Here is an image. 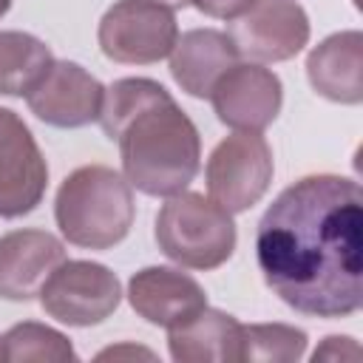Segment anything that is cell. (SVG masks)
<instances>
[{"instance_id":"cell-1","label":"cell","mask_w":363,"mask_h":363,"mask_svg":"<svg viewBox=\"0 0 363 363\" xmlns=\"http://www.w3.org/2000/svg\"><path fill=\"white\" fill-rule=\"evenodd\" d=\"M267 286L295 312L346 318L363 301V193L354 179L303 176L267 207L255 233Z\"/></svg>"},{"instance_id":"cell-2","label":"cell","mask_w":363,"mask_h":363,"mask_svg":"<svg viewBox=\"0 0 363 363\" xmlns=\"http://www.w3.org/2000/svg\"><path fill=\"white\" fill-rule=\"evenodd\" d=\"M99 125L119 145L128 184L145 196L167 199L196 179L201 162L199 130L156 79H116L105 91Z\"/></svg>"},{"instance_id":"cell-3","label":"cell","mask_w":363,"mask_h":363,"mask_svg":"<svg viewBox=\"0 0 363 363\" xmlns=\"http://www.w3.org/2000/svg\"><path fill=\"white\" fill-rule=\"evenodd\" d=\"M54 216L60 233L85 250H111L133 224V193L122 173L85 164L68 173L57 190Z\"/></svg>"},{"instance_id":"cell-4","label":"cell","mask_w":363,"mask_h":363,"mask_svg":"<svg viewBox=\"0 0 363 363\" xmlns=\"http://www.w3.org/2000/svg\"><path fill=\"white\" fill-rule=\"evenodd\" d=\"M156 244L187 269H216L235 250V224L213 199L182 190L156 216Z\"/></svg>"},{"instance_id":"cell-5","label":"cell","mask_w":363,"mask_h":363,"mask_svg":"<svg viewBox=\"0 0 363 363\" xmlns=\"http://www.w3.org/2000/svg\"><path fill=\"white\" fill-rule=\"evenodd\" d=\"M99 48L108 60L125 65H150L170 57L179 26L170 6L153 0H119L99 20Z\"/></svg>"},{"instance_id":"cell-6","label":"cell","mask_w":363,"mask_h":363,"mask_svg":"<svg viewBox=\"0 0 363 363\" xmlns=\"http://www.w3.org/2000/svg\"><path fill=\"white\" fill-rule=\"evenodd\" d=\"M207 193L233 213L250 210L272 182V150L255 130H235L216 145L207 159Z\"/></svg>"},{"instance_id":"cell-7","label":"cell","mask_w":363,"mask_h":363,"mask_svg":"<svg viewBox=\"0 0 363 363\" xmlns=\"http://www.w3.org/2000/svg\"><path fill=\"white\" fill-rule=\"evenodd\" d=\"M122 301L119 278L94 261H62L40 289L43 309L68 326H94Z\"/></svg>"},{"instance_id":"cell-8","label":"cell","mask_w":363,"mask_h":363,"mask_svg":"<svg viewBox=\"0 0 363 363\" xmlns=\"http://www.w3.org/2000/svg\"><path fill=\"white\" fill-rule=\"evenodd\" d=\"M227 34L247 62H281L309 43V17L295 0H258Z\"/></svg>"},{"instance_id":"cell-9","label":"cell","mask_w":363,"mask_h":363,"mask_svg":"<svg viewBox=\"0 0 363 363\" xmlns=\"http://www.w3.org/2000/svg\"><path fill=\"white\" fill-rule=\"evenodd\" d=\"M48 187V164L28 125L9 108H0V216L31 213Z\"/></svg>"},{"instance_id":"cell-10","label":"cell","mask_w":363,"mask_h":363,"mask_svg":"<svg viewBox=\"0 0 363 363\" xmlns=\"http://www.w3.org/2000/svg\"><path fill=\"white\" fill-rule=\"evenodd\" d=\"M216 116L233 130L261 133L275 122L284 88L281 79L261 62H235L210 91Z\"/></svg>"},{"instance_id":"cell-11","label":"cell","mask_w":363,"mask_h":363,"mask_svg":"<svg viewBox=\"0 0 363 363\" xmlns=\"http://www.w3.org/2000/svg\"><path fill=\"white\" fill-rule=\"evenodd\" d=\"M28 108L54 128H82L99 119L105 88L82 65L54 60L48 74L28 91Z\"/></svg>"},{"instance_id":"cell-12","label":"cell","mask_w":363,"mask_h":363,"mask_svg":"<svg viewBox=\"0 0 363 363\" xmlns=\"http://www.w3.org/2000/svg\"><path fill=\"white\" fill-rule=\"evenodd\" d=\"M62 261V241L45 230H14L0 235V298L31 301Z\"/></svg>"},{"instance_id":"cell-13","label":"cell","mask_w":363,"mask_h":363,"mask_svg":"<svg viewBox=\"0 0 363 363\" xmlns=\"http://www.w3.org/2000/svg\"><path fill=\"white\" fill-rule=\"evenodd\" d=\"M128 301L147 323L173 329L207 306V295L196 278L170 267H145L128 284Z\"/></svg>"},{"instance_id":"cell-14","label":"cell","mask_w":363,"mask_h":363,"mask_svg":"<svg viewBox=\"0 0 363 363\" xmlns=\"http://www.w3.org/2000/svg\"><path fill=\"white\" fill-rule=\"evenodd\" d=\"M238 62V51L227 31H184L170 51V74L190 96H210L213 85Z\"/></svg>"},{"instance_id":"cell-15","label":"cell","mask_w":363,"mask_h":363,"mask_svg":"<svg viewBox=\"0 0 363 363\" xmlns=\"http://www.w3.org/2000/svg\"><path fill=\"white\" fill-rule=\"evenodd\" d=\"M309 85L340 105H357L363 99V34L340 31L315 45L306 57Z\"/></svg>"},{"instance_id":"cell-16","label":"cell","mask_w":363,"mask_h":363,"mask_svg":"<svg viewBox=\"0 0 363 363\" xmlns=\"http://www.w3.org/2000/svg\"><path fill=\"white\" fill-rule=\"evenodd\" d=\"M238 320L204 306L190 320L167 329L170 357L179 363H238Z\"/></svg>"},{"instance_id":"cell-17","label":"cell","mask_w":363,"mask_h":363,"mask_svg":"<svg viewBox=\"0 0 363 363\" xmlns=\"http://www.w3.org/2000/svg\"><path fill=\"white\" fill-rule=\"evenodd\" d=\"M54 57L48 45L26 31H0V94L28 96L48 74Z\"/></svg>"},{"instance_id":"cell-18","label":"cell","mask_w":363,"mask_h":363,"mask_svg":"<svg viewBox=\"0 0 363 363\" xmlns=\"http://www.w3.org/2000/svg\"><path fill=\"white\" fill-rule=\"evenodd\" d=\"M0 360L6 363H26V360L65 363V360H77V352L62 332L45 323L26 320V323L11 326L0 337Z\"/></svg>"},{"instance_id":"cell-19","label":"cell","mask_w":363,"mask_h":363,"mask_svg":"<svg viewBox=\"0 0 363 363\" xmlns=\"http://www.w3.org/2000/svg\"><path fill=\"white\" fill-rule=\"evenodd\" d=\"M306 352V332L289 323H250L238 326V360L292 363Z\"/></svg>"},{"instance_id":"cell-20","label":"cell","mask_w":363,"mask_h":363,"mask_svg":"<svg viewBox=\"0 0 363 363\" xmlns=\"http://www.w3.org/2000/svg\"><path fill=\"white\" fill-rule=\"evenodd\" d=\"M201 14L216 17V20H235L247 14L258 0H190Z\"/></svg>"},{"instance_id":"cell-21","label":"cell","mask_w":363,"mask_h":363,"mask_svg":"<svg viewBox=\"0 0 363 363\" xmlns=\"http://www.w3.org/2000/svg\"><path fill=\"white\" fill-rule=\"evenodd\" d=\"M343 357L357 360V357H360V349H357V343H354L352 337H337V335L326 337L323 346L315 349V354H312L315 363H318V360H343Z\"/></svg>"},{"instance_id":"cell-22","label":"cell","mask_w":363,"mask_h":363,"mask_svg":"<svg viewBox=\"0 0 363 363\" xmlns=\"http://www.w3.org/2000/svg\"><path fill=\"white\" fill-rule=\"evenodd\" d=\"M119 354H142V357H153V352H147V349H133V346H122V349H105V352H99V357H119Z\"/></svg>"},{"instance_id":"cell-23","label":"cell","mask_w":363,"mask_h":363,"mask_svg":"<svg viewBox=\"0 0 363 363\" xmlns=\"http://www.w3.org/2000/svg\"><path fill=\"white\" fill-rule=\"evenodd\" d=\"M153 3H162V6H170V9H176V6H187L190 0H153Z\"/></svg>"},{"instance_id":"cell-24","label":"cell","mask_w":363,"mask_h":363,"mask_svg":"<svg viewBox=\"0 0 363 363\" xmlns=\"http://www.w3.org/2000/svg\"><path fill=\"white\" fill-rule=\"evenodd\" d=\"M9 6H11V0H0V17L9 11Z\"/></svg>"}]
</instances>
